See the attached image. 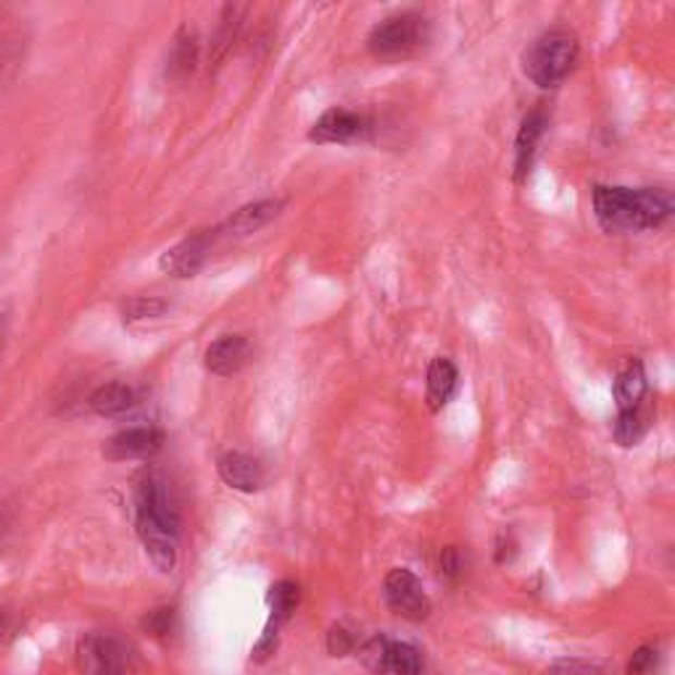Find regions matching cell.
Wrapping results in <instances>:
<instances>
[{
    "instance_id": "21",
    "label": "cell",
    "mask_w": 675,
    "mask_h": 675,
    "mask_svg": "<svg viewBox=\"0 0 675 675\" xmlns=\"http://www.w3.org/2000/svg\"><path fill=\"white\" fill-rule=\"evenodd\" d=\"M169 309V304L159 296H135L130 302H124L122 315L127 322H143V320H156Z\"/></svg>"
},
{
    "instance_id": "29",
    "label": "cell",
    "mask_w": 675,
    "mask_h": 675,
    "mask_svg": "<svg viewBox=\"0 0 675 675\" xmlns=\"http://www.w3.org/2000/svg\"><path fill=\"white\" fill-rule=\"evenodd\" d=\"M496 562L499 565H504V562L512 560V554H515V543H512V539L506 533L499 536V543H496Z\"/></svg>"
},
{
    "instance_id": "17",
    "label": "cell",
    "mask_w": 675,
    "mask_h": 675,
    "mask_svg": "<svg viewBox=\"0 0 675 675\" xmlns=\"http://www.w3.org/2000/svg\"><path fill=\"white\" fill-rule=\"evenodd\" d=\"M133 404H135L133 389H127V385H122V383L101 385V389L93 391V396H90V409L101 417L124 415V412H127Z\"/></svg>"
},
{
    "instance_id": "31",
    "label": "cell",
    "mask_w": 675,
    "mask_h": 675,
    "mask_svg": "<svg viewBox=\"0 0 675 675\" xmlns=\"http://www.w3.org/2000/svg\"><path fill=\"white\" fill-rule=\"evenodd\" d=\"M9 630H11V612L0 610V641L9 636Z\"/></svg>"
},
{
    "instance_id": "10",
    "label": "cell",
    "mask_w": 675,
    "mask_h": 675,
    "mask_svg": "<svg viewBox=\"0 0 675 675\" xmlns=\"http://www.w3.org/2000/svg\"><path fill=\"white\" fill-rule=\"evenodd\" d=\"M248 359H251V343L243 335H222L220 341L206 348V367L220 378L241 372Z\"/></svg>"
},
{
    "instance_id": "26",
    "label": "cell",
    "mask_w": 675,
    "mask_h": 675,
    "mask_svg": "<svg viewBox=\"0 0 675 675\" xmlns=\"http://www.w3.org/2000/svg\"><path fill=\"white\" fill-rule=\"evenodd\" d=\"M352 649H354L352 634H348L343 625H333L328 634V652L333 654V658H343V654H348Z\"/></svg>"
},
{
    "instance_id": "19",
    "label": "cell",
    "mask_w": 675,
    "mask_h": 675,
    "mask_svg": "<svg viewBox=\"0 0 675 675\" xmlns=\"http://www.w3.org/2000/svg\"><path fill=\"white\" fill-rule=\"evenodd\" d=\"M298 602H302V589H298L293 580H280L278 586H272L270 591V621L283 625L291 621V615L296 612Z\"/></svg>"
},
{
    "instance_id": "8",
    "label": "cell",
    "mask_w": 675,
    "mask_h": 675,
    "mask_svg": "<svg viewBox=\"0 0 675 675\" xmlns=\"http://www.w3.org/2000/svg\"><path fill=\"white\" fill-rule=\"evenodd\" d=\"M164 443V433L156 428H130L122 433L111 435L103 443V456L111 462L124 459H143V456H154Z\"/></svg>"
},
{
    "instance_id": "11",
    "label": "cell",
    "mask_w": 675,
    "mask_h": 675,
    "mask_svg": "<svg viewBox=\"0 0 675 675\" xmlns=\"http://www.w3.org/2000/svg\"><path fill=\"white\" fill-rule=\"evenodd\" d=\"M217 470H220V478L224 483L235 491L254 493L265 486V470H261V465L254 456L243 452L222 454L220 462H217Z\"/></svg>"
},
{
    "instance_id": "30",
    "label": "cell",
    "mask_w": 675,
    "mask_h": 675,
    "mask_svg": "<svg viewBox=\"0 0 675 675\" xmlns=\"http://www.w3.org/2000/svg\"><path fill=\"white\" fill-rule=\"evenodd\" d=\"M9 322H11V306L0 304V346H3V338L9 333Z\"/></svg>"
},
{
    "instance_id": "32",
    "label": "cell",
    "mask_w": 675,
    "mask_h": 675,
    "mask_svg": "<svg viewBox=\"0 0 675 675\" xmlns=\"http://www.w3.org/2000/svg\"><path fill=\"white\" fill-rule=\"evenodd\" d=\"M3 533H5V515L0 512V539H3Z\"/></svg>"
},
{
    "instance_id": "15",
    "label": "cell",
    "mask_w": 675,
    "mask_h": 675,
    "mask_svg": "<svg viewBox=\"0 0 675 675\" xmlns=\"http://www.w3.org/2000/svg\"><path fill=\"white\" fill-rule=\"evenodd\" d=\"M456 380H459V375H456V367L452 365V361L443 359V356L430 361V367H428V404H430V409L439 412L449 404V398H452L454 391H456Z\"/></svg>"
},
{
    "instance_id": "28",
    "label": "cell",
    "mask_w": 675,
    "mask_h": 675,
    "mask_svg": "<svg viewBox=\"0 0 675 675\" xmlns=\"http://www.w3.org/2000/svg\"><path fill=\"white\" fill-rule=\"evenodd\" d=\"M547 675H604L599 667L589 665V662H580V660H560L549 667Z\"/></svg>"
},
{
    "instance_id": "18",
    "label": "cell",
    "mask_w": 675,
    "mask_h": 675,
    "mask_svg": "<svg viewBox=\"0 0 675 675\" xmlns=\"http://www.w3.org/2000/svg\"><path fill=\"white\" fill-rule=\"evenodd\" d=\"M378 675H420V652L409 643H393L389 647V658Z\"/></svg>"
},
{
    "instance_id": "24",
    "label": "cell",
    "mask_w": 675,
    "mask_h": 675,
    "mask_svg": "<svg viewBox=\"0 0 675 675\" xmlns=\"http://www.w3.org/2000/svg\"><path fill=\"white\" fill-rule=\"evenodd\" d=\"M658 667V652L652 647H641L630 654L628 675H652Z\"/></svg>"
},
{
    "instance_id": "12",
    "label": "cell",
    "mask_w": 675,
    "mask_h": 675,
    "mask_svg": "<svg viewBox=\"0 0 675 675\" xmlns=\"http://www.w3.org/2000/svg\"><path fill=\"white\" fill-rule=\"evenodd\" d=\"M549 119L543 109L528 111L523 119L520 130H517V140H515V180L528 177L530 167H533V156L539 151V143L543 137V130H547Z\"/></svg>"
},
{
    "instance_id": "7",
    "label": "cell",
    "mask_w": 675,
    "mask_h": 675,
    "mask_svg": "<svg viewBox=\"0 0 675 675\" xmlns=\"http://www.w3.org/2000/svg\"><path fill=\"white\" fill-rule=\"evenodd\" d=\"M367 133V119L346 109H330L311 124L309 140L328 146V143H354Z\"/></svg>"
},
{
    "instance_id": "9",
    "label": "cell",
    "mask_w": 675,
    "mask_h": 675,
    "mask_svg": "<svg viewBox=\"0 0 675 675\" xmlns=\"http://www.w3.org/2000/svg\"><path fill=\"white\" fill-rule=\"evenodd\" d=\"M206 256H209V235H193L161 254L159 267L172 278H193L201 272Z\"/></svg>"
},
{
    "instance_id": "27",
    "label": "cell",
    "mask_w": 675,
    "mask_h": 675,
    "mask_svg": "<svg viewBox=\"0 0 675 675\" xmlns=\"http://www.w3.org/2000/svg\"><path fill=\"white\" fill-rule=\"evenodd\" d=\"M462 567H465V562H462V554L456 547H443L441 549V557H439V570L443 578H459L462 575Z\"/></svg>"
},
{
    "instance_id": "4",
    "label": "cell",
    "mask_w": 675,
    "mask_h": 675,
    "mask_svg": "<svg viewBox=\"0 0 675 675\" xmlns=\"http://www.w3.org/2000/svg\"><path fill=\"white\" fill-rule=\"evenodd\" d=\"M383 591L389 608L396 612V615L406 617V621L420 623L430 615V599L428 593L422 591V584L417 580L415 573L404 570V567H393V570L385 575Z\"/></svg>"
},
{
    "instance_id": "20",
    "label": "cell",
    "mask_w": 675,
    "mask_h": 675,
    "mask_svg": "<svg viewBox=\"0 0 675 675\" xmlns=\"http://www.w3.org/2000/svg\"><path fill=\"white\" fill-rule=\"evenodd\" d=\"M643 433H647V412H643V404L636 406V409L621 412V415H617L615 439L621 446H636Z\"/></svg>"
},
{
    "instance_id": "3",
    "label": "cell",
    "mask_w": 675,
    "mask_h": 675,
    "mask_svg": "<svg viewBox=\"0 0 675 675\" xmlns=\"http://www.w3.org/2000/svg\"><path fill=\"white\" fill-rule=\"evenodd\" d=\"M430 40V22L420 11H402L383 19L375 24L370 37H367V48L375 59L396 61L409 59L417 51H422Z\"/></svg>"
},
{
    "instance_id": "2",
    "label": "cell",
    "mask_w": 675,
    "mask_h": 675,
    "mask_svg": "<svg viewBox=\"0 0 675 675\" xmlns=\"http://www.w3.org/2000/svg\"><path fill=\"white\" fill-rule=\"evenodd\" d=\"M578 53V37L567 29H549L523 53V72L539 87H557L575 69Z\"/></svg>"
},
{
    "instance_id": "14",
    "label": "cell",
    "mask_w": 675,
    "mask_h": 675,
    "mask_svg": "<svg viewBox=\"0 0 675 675\" xmlns=\"http://www.w3.org/2000/svg\"><path fill=\"white\" fill-rule=\"evenodd\" d=\"M643 398H647V372H643L641 361L630 359L615 380L617 409L621 412L636 409V406L643 404Z\"/></svg>"
},
{
    "instance_id": "22",
    "label": "cell",
    "mask_w": 675,
    "mask_h": 675,
    "mask_svg": "<svg viewBox=\"0 0 675 675\" xmlns=\"http://www.w3.org/2000/svg\"><path fill=\"white\" fill-rule=\"evenodd\" d=\"M389 647H391L389 639H383V636H375V639H370L365 643V647H361L359 658L367 667H370L372 673H378L380 667H383L385 658H389Z\"/></svg>"
},
{
    "instance_id": "6",
    "label": "cell",
    "mask_w": 675,
    "mask_h": 675,
    "mask_svg": "<svg viewBox=\"0 0 675 675\" xmlns=\"http://www.w3.org/2000/svg\"><path fill=\"white\" fill-rule=\"evenodd\" d=\"M137 536H140L143 549L161 573H172L177 565V547H180V528L156 520L151 515H137Z\"/></svg>"
},
{
    "instance_id": "1",
    "label": "cell",
    "mask_w": 675,
    "mask_h": 675,
    "mask_svg": "<svg viewBox=\"0 0 675 675\" xmlns=\"http://www.w3.org/2000/svg\"><path fill=\"white\" fill-rule=\"evenodd\" d=\"M593 214L608 233H636L665 224L673 214L671 193L654 187H593Z\"/></svg>"
},
{
    "instance_id": "5",
    "label": "cell",
    "mask_w": 675,
    "mask_h": 675,
    "mask_svg": "<svg viewBox=\"0 0 675 675\" xmlns=\"http://www.w3.org/2000/svg\"><path fill=\"white\" fill-rule=\"evenodd\" d=\"M79 675H127L124 667V649L116 639L101 634H90L77 647Z\"/></svg>"
},
{
    "instance_id": "16",
    "label": "cell",
    "mask_w": 675,
    "mask_h": 675,
    "mask_svg": "<svg viewBox=\"0 0 675 675\" xmlns=\"http://www.w3.org/2000/svg\"><path fill=\"white\" fill-rule=\"evenodd\" d=\"M196 59H198L196 33H191V29L183 27L177 33V37H174L172 53H169L167 74L172 79H185L187 74H191L193 69H196Z\"/></svg>"
},
{
    "instance_id": "25",
    "label": "cell",
    "mask_w": 675,
    "mask_h": 675,
    "mask_svg": "<svg viewBox=\"0 0 675 675\" xmlns=\"http://www.w3.org/2000/svg\"><path fill=\"white\" fill-rule=\"evenodd\" d=\"M278 630H280V623H274V621L267 623L265 634H261V639L256 641L254 654H251L256 662H265V660L272 658L274 649H278Z\"/></svg>"
},
{
    "instance_id": "13",
    "label": "cell",
    "mask_w": 675,
    "mask_h": 675,
    "mask_svg": "<svg viewBox=\"0 0 675 675\" xmlns=\"http://www.w3.org/2000/svg\"><path fill=\"white\" fill-rule=\"evenodd\" d=\"M283 204L285 201H280V198H267V201L243 206V209H237L235 214L224 222L222 233L230 237H246L259 233L261 228H267L272 220H278L280 211H283Z\"/></svg>"
},
{
    "instance_id": "23",
    "label": "cell",
    "mask_w": 675,
    "mask_h": 675,
    "mask_svg": "<svg viewBox=\"0 0 675 675\" xmlns=\"http://www.w3.org/2000/svg\"><path fill=\"white\" fill-rule=\"evenodd\" d=\"M174 625V610L172 608H159L154 612H148L146 617H143V628H146V634L156 636V639H164V636L172 630Z\"/></svg>"
}]
</instances>
